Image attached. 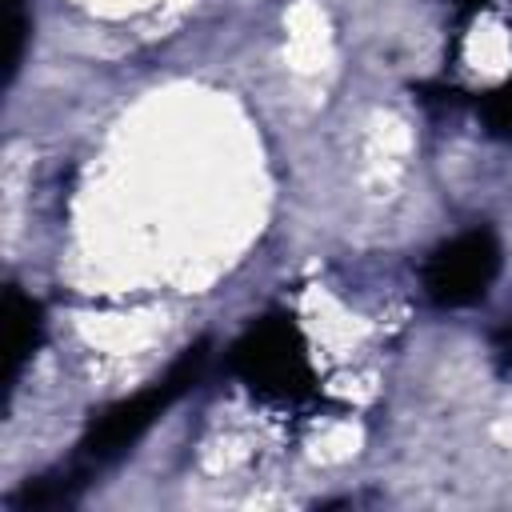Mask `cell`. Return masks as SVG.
Here are the masks:
<instances>
[{
    "mask_svg": "<svg viewBox=\"0 0 512 512\" xmlns=\"http://www.w3.org/2000/svg\"><path fill=\"white\" fill-rule=\"evenodd\" d=\"M232 372L264 400L300 404L316 396V372L308 360V344L292 316L256 320L228 352Z\"/></svg>",
    "mask_w": 512,
    "mask_h": 512,
    "instance_id": "cell-1",
    "label": "cell"
},
{
    "mask_svg": "<svg viewBox=\"0 0 512 512\" xmlns=\"http://www.w3.org/2000/svg\"><path fill=\"white\" fill-rule=\"evenodd\" d=\"M204 360H208V344L200 340V344H192L152 388H144V392H136V396L116 400L112 408H104V412L92 420V428H88V436H84V444H80V456H84L88 464H104V460H116L120 452H128V448L200 380Z\"/></svg>",
    "mask_w": 512,
    "mask_h": 512,
    "instance_id": "cell-2",
    "label": "cell"
},
{
    "mask_svg": "<svg viewBox=\"0 0 512 512\" xmlns=\"http://www.w3.org/2000/svg\"><path fill=\"white\" fill-rule=\"evenodd\" d=\"M500 272V240L488 228H472L440 244L424 264V292L440 308H468L488 296Z\"/></svg>",
    "mask_w": 512,
    "mask_h": 512,
    "instance_id": "cell-3",
    "label": "cell"
},
{
    "mask_svg": "<svg viewBox=\"0 0 512 512\" xmlns=\"http://www.w3.org/2000/svg\"><path fill=\"white\" fill-rule=\"evenodd\" d=\"M4 384L12 388L20 368L28 364V356L40 344V328H44V312L32 296H24L20 288L4 292Z\"/></svg>",
    "mask_w": 512,
    "mask_h": 512,
    "instance_id": "cell-4",
    "label": "cell"
},
{
    "mask_svg": "<svg viewBox=\"0 0 512 512\" xmlns=\"http://www.w3.org/2000/svg\"><path fill=\"white\" fill-rule=\"evenodd\" d=\"M28 8L24 0H0V64H4V84L16 80L24 48H28Z\"/></svg>",
    "mask_w": 512,
    "mask_h": 512,
    "instance_id": "cell-5",
    "label": "cell"
},
{
    "mask_svg": "<svg viewBox=\"0 0 512 512\" xmlns=\"http://www.w3.org/2000/svg\"><path fill=\"white\" fill-rule=\"evenodd\" d=\"M476 108H480L484 128H488L496 140H508V144H512V76H508L504 84H496L492 92H484V96L476 100Z\"/></svg>",
    "mask_w": 512,
    "mask_h": 512,
    "instance_id": "cell-6",
    "label": "cell"
},
{
    "mask_svg": "<svg viewBox=\"0 0 512 512\" xmlns=\"http://www.w3.org/2000/svg\"><path fill=\"white\" fill-rule=\"evenodd\" d=\"M496 352H500V364H512V320H508L504 332L496 336Z\"/></svg>",
    "mask_w": 512,
    "mask_h": 512,
    "instance_id": "cell-7",
    "label": "cell"
},
{
    "mask_svg": "<svg viewBox=\"0 0 512 512\" xmlns=\"http://www.w3.org/2000/svg\"><path fill=\"white\" fill-rule=\"evenodd\" d=\"M484 4H488V0H460V8H464V16H468V12H476V8H484Z\"/></svg>",
    "mask_w": 512,
    "mask_h": 512,
    "instance_id": "cell-8",
    "label": "cell"
}]
</instances>
